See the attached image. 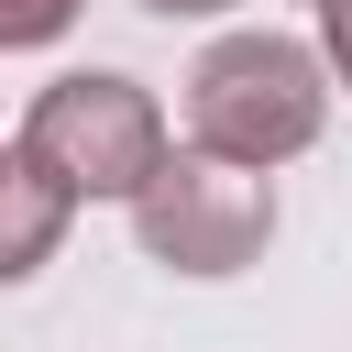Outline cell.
Here are the masks:
<instances>
[{
	"instance_id": "1",
	"label": "cell",
	"mask_w": 352,
	"mask_h": 352,
	"mask_svg": "<svg viewBox=\"0 0 352 352\" xmlns=\"http://www.w3.org/2000/svg\"><path fill=\"white\" fill-rule=\"evenodd\" d=\"M319 132H330V66H319V44H297L275 22H242V33L198 44V66H187V143L198 154H231V165L275 176Z\"/></svg>"
},
{
	"instance_id": "2",
	"label": "cell",
	"mask_w": 352,
	"mask_h": 352,
	"mask_svg": "<svg viewBox=\"0 0 352 352\" xmlns=\"http://www.w3.org/2000/svg\"><path fill=\"white\" fill-rule=\"evenodd\" d=\"M132 209V242L143 264L187 275V286H220V275H253L264 242H275V176L264 165H231V154H154V176L121 198Z\"/></svg>"
},
{
	"instance_id": "3",
	"label": "cell",
	"mask_w": 352,
	"mask_h": 352,
	"mask_svg": "<svg viewBox=\"0 0 352 352\" xmlns=\"http://www.w3.org/2000/svg\"><path fill=\"white\" fill-rule=\"evenodd\" d=\"M165 143H176V132H165V99H154L143 77H121V66H66V77L33 88V110H22V154H33L77 209H88V198H132Z\"/></svg>"
},
{
	"instance_id": "4",
	"label": "cell",
	"mask_w": 352,
	"mask_h": 352,
	"mask_svg": "<svg viewBox=\"0 0 352 352\" xmlns=\"http://www.w3.org/2000/svg\"><path fill=\"white\" fill-rule=\"evenodd\" d=\"M66 220H77V198H66L22 143H0V286H33V275L66 253Z\"/></svg>"
},
{
	"instance_id": "5",
	"label": "cell",
	"mask_w": 352,
	"mask_h": 352,
	"mask_svg": "<svg viewBox=\"0 0 352 352\" xmlns=\"http://www.w3.org/2000/svg\"><path fill=\"white\" fill-rule=\"evenodd\" d=\"M77 11H88V0H0V55H44V44H66Z\"/></svg>"
},
{
	"instance_id": "6",
	"label": "cell",
	"mask_w": 352,
	"mask_h": 352,
	"mask_svg": "<svg viewBox=\"0 0 352 352\" xmlns=\"http://www.w3.org/2000/svg\"><path fill=\"white\" fill-rule=\"evenodd\" d=\"M319 11V66H330V88H352V0H308Z\"/></svg>"
},
{
	"instance_id": "7",
	"label": "cell",
	"mask_w": 352,
	"mask_h": 352,
	"mask_svg": "<svg viewBox=\"0 0 352 352\" xmlns=\"http://www.w3.org/2000/svg\"><path fill=\"white\" fill-rule=\"evenodd\" d=\"M132 11H154V22H220L231 0H132Z\"/></svg>"
}]
</instances>
